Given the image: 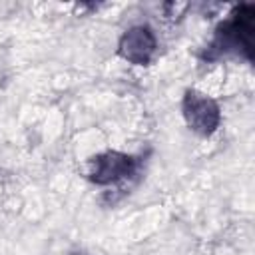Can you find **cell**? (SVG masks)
<instances>
[{"instance_id": "6da1fadb", "label": "cell", "mask_w": 255, "mask_h": 255, "mask_svg": "<svg viewBox=\"0 0 255 255\" xmlns=\"http://www.w3.org/2000/svg\"><path fill=\"white\" fill-rule=\"evenodd\" d=\"M253 34L255 8L251 4H239L231 16L217 26L215 36L203 54V60L213 62L223 56H239L247 62H253Z\"/></svg>"}, {"instance_id": "7a4b0ae2", "label": "cell", "mask_w": 255, "mask_h": 255, "mask_svg": "<svg viewBox=\"0 0 255 255\" xmlns=\"http://www.w3.org/2000/svg\"><path fill=\"white\" fill-rule=\"evenodd\" d=\"M139 159L122 151H106L90 159V171L88 177L96 185H110L118 183L126 177H131L137 173Z\"/></svg>"}, {"instance_id": "277c9868", "label": "cell", "mask_w": 255, "mask_h": 255, "mask_svg": "<svg viewBox=\"0 0 255 255\" xmlns=\"http://www.w3.org/2000/svg\"><path fill=\"white\" fill-rule=\"evenodd\" d=\"M157 48L155 34L151 32L149 26H131L129 30L124 32L118 44V52L124 60L135 66H145L151 62L153 54Z\"/></svg>"}, {"instance_id": "3957f363", "label": "cell", "mask_w": 255, "mask_h": 255, "mask_svg": "<svg viewBox=\"0 0 255 255\" xmlns=\"http://www.w3.org/2000/svg\"><path fill=\"white\" fill-rule=\"evenodd\" d=\"M181 110L189 129H193L199 135H211L219 128V122H221L219 106L205 94L187 90L183 96Z\"/></svg>"}]
</instances>
